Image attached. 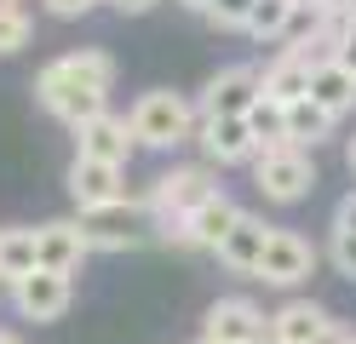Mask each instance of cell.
Instances as JSON below:
<instances>
[{
	"instance_id": "9c48e42d",
	"label": "cell",
	"mask_w": 356,
	"mask_h": 344,
	"mask_svg": "<svg viewBox=\"0 0 356 344\" xmlns=\"http://www.w3.org/2000/svg\"><path fill=\"white\" fill-rule=\"evenodd\" d=\"M12 304L24 321H58L63 310L75 304V275H58V270H35L12 287Z\"/></svg>"
},
{
	"instance_id": "2e32d148",
	"label": "cell",
	"mask_w": 356,
	"mask_h": 344,
	"mask_svg": "<svg viewBox=\"0 0 356 344\" xmlns=\"http://www.w3.org/2000/svg\"><path fill=\"white\" fill-rule=\"evenodd\" d=\"M327 321H333V316H327L322 304H310V298H287V304L270 316V344H310Z\"/></svg>"
},
{
	"instance_id": "484cf974",
	"label": "cell",
	"mask_w": 356,
	"mask_h": 344,
	"mask_svg": "<svg viewBox=\"0 0 356 344\" xmlns=\"http://www.w3.org/2000/svg\"><path fill=\"white\" fill-rule=\"evenodd\" d=\"M333 229H345V236H356V190L339 201V213H333Z\"/></svg>"
},
{
	"instance_id": "44dd1931",
	"label": "cell",
	"mask_w": 356,
	"mask_h": 344,
	"mask_svg": "<svg viewBox=\"0 0 356 344\" xmlns=\"http://www.w3.org/2000/svg\"><path fill=\"white\" fill-rule=\"evenodd\" d=\"M248 126H253V144H259V155L287 149V109H282V104L259 98V104L248 109Z\"/></svg>"
},
{
	"instance_id": "cb8c5ba5",
	"label": "cell",
	"mask_w": 356,
	"mask_h": 344,
	"mask_svg": "<svg viewBox=\"0 0 356 344\" xmlns=\"http://www.w3.org/2000/svg\"><path fill=\"white\" fill-rule=\"evenodd\" d=\"M253 6H259V0H213V6H207V17L218 23V29H248Z\"/></svg>"
},
{
	"instance_id": "ba28073f",
	"label": "cell",
	"mask_w": 356,
	"mask_h": 344,
	"mask_svg": "<svg viewBox=\"0 0 356 344\" xmlns=\"http://www.w3.org/2000/svg\"><path fill=\"white\" fill-rule=\"evenodd\" d=\"M259 98H264V69L230 63V69H218V75L202 86V115H207V121H213V115H248Z\"/></svg>"
},
{
	"instance_id": "4316f807",
	"label": "cell",
	"mask_w": 356,
	"mask_h": 344,
	"mask_svg": "<svg viewBox=\"0 0 356 344\" xmlns=\"http://www.w3.org/2000/svg\"><path fill=\"white\" fill-rule=\"evenodd\" d=\"M98 0H47V12L52 17H81V12H92Z\"/></svg>"
},
{
	"instance_id": "4fadbf2b",
	"label": "cell",
	"mask_w": 356,
	"mask_h": 344,
	"mask_svg": "<svg viewBox=\"0 0 356 344\" xmlns=\"http://www.w3.org/2000/svg\"><path fill=\"white\" fill-rule=\"evenodd\" d=\"M75 155L86 161H109V167H127L132 149H138V138H132V121H121V115H98V121H86L75 132Z\"/></svg>"
},
{
	"instance_id": "e575fe53",
	"label": "cell",
	"mask_w": 356,
	"mask_h": 344,
	"mask_svg": "<svg viewBox=\"0 0 356 344\" xmlns=\"http://www.w3.org/2000/svg\"><path fill=\"white\" fill-rule=\"evenodd\" d=\"M0 6H17V0H0Z\"/></svg>"
},
{
	"instance_id": "83f0119b",
	"label": "cell",
	"mask_w": 356,
	"mask_h": 344,
	"mask_svg": "<svg viewBox=\"0 0 356 344\" xmlns=\"http://www.w3.org/2000/svg\"><path fill=\"white\" fill-rule=\"evenodd\" d=\"M310 344H356V333H350V327H339V321H327V327L310 338Z\"/></svg>"
},
{
	"instance_id": "7402d4cb",
	"label": "cell",
	"mask_w": 356,
	"mask_h": 344,
	"mask_svg": "<svg viewBox=\"0 0 356 344\" xmlns=\"http://www.w3.org/2000/svg\"><path fill=\"white\" fill-rule=\"evenodd\" d=\"M293 17H299V0H259L253 17H248V35H259V40H282L287 29H293Z\"/></svg>"
},
{
	"instance_id": "d6986e66",
	"label": "cell",
	"mask_w": 356,
	"mask_h": 344,
	"mask_svg": "<svg viewBox=\"0 0 356 344\" xmlns=\"http://www.w3.org/2000/svg\"><path fill=\"white\" fill-rule=\"evenodd\" d=\"M40 270V247H35V229H0V281L17 287L24 275Z\"/></svg>"
},
{
	"instance_id": "4dcf8cb0",
	"label": "cell",
	"mask_w": 356,
	"mask_h": 344,
	"mask_svg": "<svg viewBox=\"0 0 356 344\" xmlns=\"http://www.w3.org/2000/svg\"><path fill=\"white\" fill-rule=\"evenodd\" d=\"M339 17H345V23H356V0H339Z\"/></svg>"
},
{
	"instance_id": "1f68e13d",
	"label": "cell",
	"mask_w": 356,
	"mask_h": 344,
	"mask_svg": "<svg viewBox=\"0 0 356 344\" xmlns=\"http://www.w3.org/2000/svg\"><path fill=\"white\" fill-rule=\"evenodd\" d=\"M0 344H24V338H17V333H12V327H0Z\"/></svg>"
},
{
	"instance_id": "836d02e7",
	"label": "cell",
	"mask_w": 356,
	"mask_h": 344,
	"mask_svg": "<svg viewBox=\"0 0 356 344\" xmlns=\"http://www.w3.org/2000/svg\"><path fill=\"white\" fill-rule=\"evenodd\" d=\"M345 161H350V172H356V138H350V149H345Z\"/></svg>"
},
{
	"instance_id": "d590c367",
	"label": "cell",
	"mask_w": 356,
	"mask_h": 344,
	"mask_svg": "<svg viewBox=\"0 0 356 344\" xmlns=\"http://www.w3.org/2000/svg\"><path fill=\"white\" fill-rule=\"evenodd\" d=\"M195 344H207V338H195Z\"/></svg>"
},
{
	"instance_id": "f546056e",
	"label": "cell",
	"mask_w": 356,
	"mask_h": 344,
	"mask_svg": "<svg viewBox=\"0 0 356 344\" xmlns=\"http://www.w3.org/2000/svg\"><path fill=\"white\" fill-rule=\"evenodd\" d=\"M115 6H121V12H132V17H138V12H149V6H155V0H115Z\"/></svg>"
},
{
	"instance_id": "5bb4252c",
	"label": "cell",
	"mask_w": 356,
	"mask_h": 344,
	"mask_svg": "<svg viewBox=\"0 0 356 344\" xmlns=\"http://www.w3.org/2000/svg\"><path fill=\"white\" fill-rule=\"evenodd\" d=\"M270 229H276V224H264L259 213H241L236 229L225 236V247H218V264L236 270V275H253L259 259H264V247H270Z\"/></svg>"
},
{
	"instance_id": "52a82bcc",
	"label": "cell",
	"mask_w": 356,
	"mask_h": 344,
	"mask_svg": "<svg viewBox=\"0 0 356 344\" xmlns=\"http://www.w3.org/2000/svg\"><path fill=\"white\" fill-rule=\"evenodd\" d=\"M207 195H218L207 167H172V172L155 178V190H149V201H144V206L155 213V224H167V218H190Z\"/></svg>"
},
{
	"instance_id": "7a4b0ae2",
	"label": "cell",
	"mask_w": 356,
	"mask_h": 344,
	"mask_svg": "<svg viewBox=\"0 0 356 344\" xmlns=\"http://www.w3.org/2000/svg\"><path fill=\"white\" fill-rule=\"evenodd\" d=\"M132 138H138V149H172V144H190L195 138V104L178 98V92H144L138 104H132Z\"/></svg>"
},
{
	"instance_id": "3957f363",
	"label": "cell",
	"mask_w": 356,
	"mask_h": 344,
	"mask_svg": "<svg viewBox=\"0 0 356 344\" xmlns=\"http://www.w3.org/2000/svg\"><path fill=\"white\" fill-rule=\"evenodd\" d=\"M155 213L138 201H109V206H92V213H81V229L92 252H127V247H144L155 236Z\"/></svg>"
},
{
	"instance_id": "277c9868",
	"label": "cell",
	"mask_w": 356,
	"mask_h": 344,
	"mask_svg": "<svg viewBox=\"0 0 356 344\" xmlns=\"http://www.w3.org/2000/svg\"><path fill=\"white\" fill-rule=\"evenodd\" d=\"M253 183H259L264 201L293 206V201H305L310 190H316V161H310V149H293V144L270 149V155L253 161Z\"/></svg>"
},
{
	"instance_id": "6da1fadb",
	"label": "cell",
	"mask_w": 356,
	"mask_h": 344,
	"mask_svg": "<svg viewBox=\"0 0 356 344\" xmlns=\"http://www.w3.org/2000/svg\"><path fill=\"white\" fill-rule=\"evenodd\" d=\"M109 86H115V58L98 52V46H81V52H63L58 63L35 75V98L47 115L81 132L86 121L109 115Z\"/></svg>"
},
{
	"instance_id": "d6a6232c",
	"label": "cell",
	"mask_w": 356,
	"mask_h": 344,
	"mask_svg": "<svg viewBox=\"0 0 356 344\" xmlns=\"http://www.w3.org/2000/svg\"><path fill=\"white\" fill-rule=\"evenodd\" d=\"M184 6H190V12H207V6H213V0H184Z\"/></svg>"
},
{
	"instance_id": "30bf717a",
	"label": "cell",
	"mask_w": 356,
	"mask_h": 344,
	"mask_svg": "<svg viewBox=\"0 0 356 344\" xmlns=\"http://www.w3.org/2000/svg\"><path fill=\"white\" fill-rule=\"evenodd\" d=\"M195 138H202V149L213 167H241V161H259V144H253V126L248 115H202V126H195Z\"/></svg>"
},
{
	"instance_id": "ffe728a7",
	"label": "cell",
	"mask_w": 356,
	"mask_h": 344,
	"mask_svg": "<svg viewBox=\"0 0 356 344\" xmlns=\"http://www.w3.org/2000/svg\"><path fill=\"white\" fill-rule=\"evenodd\" d=\"M327 132H333V115H327L316 98L287 104V144H293V149H316Z\"/></svg>"
},
{
	"instance_id": "ac0fdd59",
	"label": "cell",
	"mask_w": 356,
	"mask_h": 344,
	"mask_svg": "<svg viewBox=\"0 0 356 344\" xmlns=\"http://www.w3.org/2000/svg\"><path fill=\"white\" fill-rule=\"evenodd\" d=\"M264 98L270 104H299V98H310V63L305 58H293V52H282L270 69H264Z\"/></svg>"
},
{
	"instance_id": "5b68a950",
	"label": "cell",
	"mask_w": 356,
	"mask_h": 344,
	"mask_svg": "<svg viewBox=\"0 0 356 344\" xmlns=\"http://www.w3.org/2000/svg\"><path fill=\"white\" fill-rule=\"evenodd\" d=\"M202 338L207 344H270V316L241 293L213 298L207 316H202Z\"/></svg>"
},
{
	"instance_id": "8fae6325",
	"label": "cell",
	"mask_w": 356,
	"mask_h": 344,
	"mask_svg": "<svg viewBox=\"0 0 356 344\" xmlns=\"http://www.w3.org/2000/svg\"><path fill=\"white\" fill-rule=\"evenodd\" d=\"M70 195H75L81 213L109 206V201H127V167H109V161L75 155V161H70Z\"/></svg>"
},
{
	"instance_id": "603a6c76",
	"label": "cell",
	"mask_w": 356,
	"mask_h": 344,
	"mask_svg": "<svg viewBox=\"0 0 356 344\" xmlns=\"http://www.w3.org/2000/svg\"><path fill=\"white\" fill-rule=\"evenodd\" d=\"M35 35V23L17 12V6H0V58H12V52H24Z\"/></svg>"
},
{
	"instance_id": "8992f818",
	"label": "cell",
	"mask_w": 356,
	"mask_h": 344,
	"mask_svg": "<svg viewBox=\"0 0 356 344\" xmlns=\"http://www.w3.org/2000/svg\"><path fill=\"white\" fill-rule=\"evenodd\" d=\"M316 275V247H310L299 229H270V247H264V259L253 270V281L264 287H299Z\"/></svg>"
},
{
	"instance_id": "f1b7e54d",
	"label": "cell",
	"mask_w": 356,
	"mask_h": 344,
	"mask_svg": "<svg viewBox=\"0 0 356 344\" xmlns=\"http://www.w3.org/2000/svg\"><path fill=\"white\" fill-rule=\"evenodd\" d=\"M333 58H339V63L350 69V75H356V23L345 29V40H339V52H333Z\"/></svg>"
},
{
	"instance_id": "e0dca14e",
	"label": "cell",
	"mask_w": 356,
	"mask_h": 344,
	"mask_svg": "<svg viewBox=\"0 0 356 344\" xmlns=\"http://www.w3.org/2000/svg\"><path fill=\"white\" fill-rule=\"evenodd\" d=\"M310 98H316V104L333 115V121H339V115L356 109V75H350L339 58H327V63L310 69Z\"/></svg>"
},
{
	"instance_id": "d4e9b609",
	"label": "cell",
	"mask_w": 356,
	"mask_h": 344,
	"mask_svg": "<svg viewBox=\"0 0 356 344\" xmlns=\"http://www.w3.org/2000/svg\"><path fill=\"white\" fill-rule=\"evenodd\" d=\"M327 259L339 275H350L356 281V236H345V229H333V241H327Z\"/></svg>"
},
{
	"instance_id": "9a60e30c",
	"label": "cell",
	"mask_w": 356,
	"mask_h": 344,
	"mask_svg": "<svg viewBox=\"0 0 356 344\" xmlns=\"http://www.w3.org/2000/svg\"><path fill=\"white\" fill-rule=\"evenodd\" d=\"M236 218H241V206H236L225 190H218V195H207V201H202V206H195V213L184 218V224H190V241H195V252H218V247H225V236L236 229Z\"/></svg>"
},
{
	"instance_id": "7c38bea8",
	"label": "cell",
	"mask_w": 356,
	"mask_h": 344,
	"mask_svg": "<svg viewBox=\"0 0 356 344\" xmlns=\"http://www.w3.org/2000/svg\"><path fill=\"white\" fill-rule=\"evenodd\" d=\"M35 247H40V270H58V275H75L86 264V252H92V241H86L81 218H52L35 229Z\"/></svg>"
}]
</instances>
